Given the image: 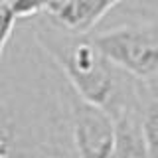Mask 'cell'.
<instances>
[{
  "label": "cell",
  "instance_id": "1",
  "mask_svg": "<svg viewBox=\"0 0 158 158\" xmlns=\"http://www.w3.org/2000/svg\"><path fill=\"white\" fill-rule=\"evenodd\" d=\"M34 38L85 101L107 109L113 117L136 101V79L118 69L91 34L67 32L42 14L34 24Z\"/></svg>",
  "mask_w": 158,
  "mask_h": 158
},
{
  "label": "cell",
  "instance_id": "2",
  "mask_svg": "<svg viewBox=\"0 0 158 158\" xmlns=\"http://www.w3.org/2000/svg\"><path fill=\"white\" fill-rule=\"evenodd\" d=\"M113 63L135 79H158V24L128 22L91 34Z\"/></svg>",
  "mask_w": 158,
  "mask_h": 158
},
{
  "label": "cell",
  "instance_id": "3",
  "mask_svg": "<svg viewBox=\"0 0 158 158\" xmlns=\"http://www.w3.org/2000/svg\"><path fill=\"white\" fill-rule=\"evenodd\" d=\"M63 99L71 118L77 158H111L115 148V118L107 109L79 97L65 81Z\"/></svg>",
  "mask_w": 158,
  "mask_h": 158
},
{
  "label": "cell",
  "instance_id": "4",
  "mask_svg": "<svg viewBox=\"0 0 158 158\" xmlns=\"http://www.w3.org/2000/svg\"><path fill=\"white\" fill-rule=\"evenodd\" d=\"M125 0H52L44 12L49 22L73 34H91L97 24Z\"/></svg>",
  "mask_w": 158,
  "mask_h": 158
},
{
  "label": "cell",
  "instance_id": "5",
  "mask_svg": "<svg viewBox=\"0 0 158 158\" xmlns=\"http://www.w3.org/2000/svg\"><path fill=\"white\" fill-rule=\"evenodd\" d=\"M113 118H115V148L111 158H150L142 136L138 97Z\"/></svg>",
  "mask_w": 158,
  "mask_h": 158
},
{
  "label": "cell",
  "instance_id": "6",
  "mask_svg": "<svg viewBox=\"0 0 158 158\" xmlns=\"http://www.w3.org/2000/svg\"><path fill=\"white\" fill-rule=\"evenodd\" d=\"M140 127L150 158H158V79H136Z\"/></svg>",
  "mask_w": 158,
  "mask_h": 158
},
{
  "label": "cell",
  "instance_id": "7",
  "mask_svg": "<svg viewBox=\"0 0 158 158\" xmlns=\"http://www.w3.org/2000/svg\"><path fill=\"white\" fill-rule=\"evenodd\" d=\"M18 20L38 18L48 10L52 0H4Z\"/></svg>",
  "mask_w": 158,
  "mask_h": 158
},
{
  "label": "cell",
  "instance_id": "8",
  "mask_svg": "<svg viewBox=\"0 0 158 158\" xmlns=\"http://www.w3.org/2000/svg\"><path fill=\"white\" fill-rule=\"evenodd\" d=\"M0 63H2V61H0Z\"/></svg>",
  "mask_w": 158,
  "mask_h": 158
}]
</instances>
